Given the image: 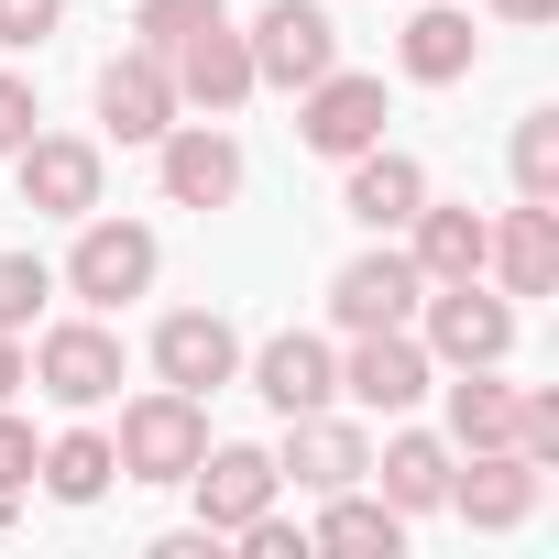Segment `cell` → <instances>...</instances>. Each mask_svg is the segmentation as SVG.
Segmentation results:
<instances>
[{"mask_svg":"<svg viewBox=\"0 0 559 559\" xmlns=\"http://www.w3.org/2000/svg\"><path fill=\"white\" fill-rule=\"evenodd\" d=\"M154 274H165V241H154L143 219H110V209H88V219H78V252L56 263V286H67L78 308L121 319L132 297H154Z\"/></svg>","mask_w":559,"mask_h":559,"instance_id":"1","label":"cell"},{"mask_svg":"<svg viewBox=\"0 0 559 559\" xmlns=\"http://www.w3.org/2000/svg\"><path fill=\"white\" fill-rule=\"evenodd\" d=\"M406 330L428 341V362L472 373V362H504V352H515V297L483 286V274H461V286H428V297H417Z\"/></svg>","mask_w":559,"mask_h":559,"instance_id":"2","label":"cell"},{"mask_svg":"<svg viewBox=\"0 0 559 559\" xmlns=\"http://www.w3.org/2000/svg\"><path fill=\"white\" fill-rule=\"evenodd\" d=\"M110 450H121V483H187L198 450H209V395H176V384L132 395L121 428H110Z\"/></svg>","mask_w":559,"mask_h":559,"instance_id":"3","label":"cell"},{"mask_svg":"<svg viewBox=\"0 0 559 559\" xmlns=\"http://www.w3.org/2000/svg\"><path fill=\"white\" fill-rule=\"evenodd\" d=\"M23 373L56 395V406H110L121 395V330L99 319V308H78V319H56V330H34V352H23Z\"/></svg>","mask_w":559,"mask_h":559,"instance_id":"4","label":"cell"},{"mask_svg":"<svg viewBox=\"0 0 559 559\" xmlns=\"http://www.w3.org/2000/svg\"><path fill=\"white\" fill-rule=\"evenodd\" d=\"M241 45H252V88H286V99L341 67V23L319 12V0H263V12L241 23Z\"/></svg>","mask_w":559,"mask_h":559,"instance_id":"5","label":"cell"},{"mask_svg":"<svg viewBox=\"0 0 559 559\" xmlns=\"http://www.w3.org/2000/svg\"><path fill=\"white\" fill-rule=\"evenodd\" d=\"M384 121H395V99H384V78H362V67H330V78L297 88V143L330 154V165H352L362 143H384Z\"/></svg>","mask_w":559,"mask_h":559,"instance_id":"6","label":"cell"},{"mask_svg":"<svg viewBox=\"0 0 559 559\" xmlns=\"http://www.w3.org/2000/svg\"><path fill=\"white\" fill-rule=\"evenodd\" d=\"M12 176H23V209H34V219H88V209H110V154H99L88 132H34V143L12 154Z\"/></svg>","mask_w":559,"mask_h":559,"instance_id":"7","label":"cell"},{"mask_svg":"<svg viewBox=\"0 0 559 559\" xmlns=\"http://www.w3.org/2000/svg\"><path fill=\"white\" fill-rule=\"evenodd\" d=\"M428 384H439V362H428L417 330H352V352H341V395H352L362 417H417Z\"/></svg>","mask_w":559,"mask_h":559,"instance_id":"8","label":"cell"},{"mask_svg":"<svg viewBox=\"0 0 559 559\" xmlns=\"http://www.w3.org/2000/svg\"><path fill=\"white\" fill-rule=\"evenodd\" d=\"M537 493H548V461H526V450H461V461H450V515H461L472 537L526 526Z\"/></svg>","mask_w":559,"mask_h":559,"instance_id":"9","label":"cell"},{"mask_svg":"<svg viewBox=\"0 0 559 559\" xmlns=\"http://www.w3.org/2000/svg\"><path fill=\"white\" fill-rule=\"evenodd\" d=\"M187 493H198V526L209 537H241L274 493H286V472H274V450H252V439H209L198 472H187Z\"/></svg>","mask_w":559,"mask_h":559,"instance_id":"10","label":"cell"},{"mask_svg":"<svg viewBox=\"0 0 559 559\" xmlns=\"http://www.w3.org/2000/svg\"><path fill=\"white\" fill-rule=\"evenodd\" d=\"M154 176H165L176 209H230L252 165H241V143H230L219 121H187V110H176V121L154 132Z\"/></svg>","mask_w":559,"mask_h":559,"instance_id":"11","label":"cell"},{"mask_svg":"<svg viewBox=\"0 0 559 559\" xmlns=\"http://www.w3.org/2000/svg\"><path fill=\"white\" fill-rule=\"evenodd\" d=\"M274 472H286L297 493H352V483L373 472V428L341 417V406H308V417H286V450H274Z\"/></svg>","mask_w":559,"mask_h":559,"instance_id":"12","label":"cell"},{"mask_svg":"<svg viewBox=\"0 0 559 559\" xmlns=\"http://www.w3.org/2000/svg\"><path fill=\"white\" fill-rule=\"evenodd\" d=\"M165 78H176V110L230 121V110L252 99V45H241V23L219 12V23H198L187 45H165Z\"/></svg>","mask_w":559,"mask_h":559,"instance_id":"13","label":"cell"},{"mask_svg":"<svg viewBox=\"0 0 559 559\" xmlns=\"http://www.w3.org/2000/svg\"><path fill=\"white\" fill-rule=\"evenodd\" d=\"M417 297H428V274L406 263V241H373V252H352V263L330 274V319H341V330H406Z\"/></svg>","mask_w":559,"mask_h":559,"instance_id":"14","label":"cell"},{"mask_svg":"<svg viewBox=\"0 0 559 559\" xmlns=\"http://www.w3.org/2000/svg\"><path fill=\"white\" fill-rule=\"evenodd\" d=\"M241 384L274 406V417H308V406H341V352L319 330H274L263 352H241Z\"/></svg>","mask_w":559,"mask_h":559,"instance_id":"15","label":"cell"},{"mask_svg":"<svg viewBox=\"0 0 559 559\" xmlns=\"http://www.w3.org/2000/svg\"><path fill=\"white\" fill-rule=\"evenodd\" d=\"M154 384H176V395H219V384H241V330H230L219 308H176V319H154Z\"/></svg>","mask_w":559,"mask_h":559,"instance_id":"16","label":"cell"},{"mask_svg":"<svg viewBox=\"0 0 559 559\" xmlns=\"http://www.w3.org/2000/svg\"><path fill=\"white\" fill-rule=\"evenodd\" d=\"M176 121V78H165V56L154 45H121L110 67H99V132L110 143H154Z\"/></svg>","mask_w":559,"mask_h":559,"instance_id":"17","label":"cell"},{"mask_svg":"<svg viewBox=\"0 0 559 559\" xmlns=\"http://www.w3.org/2000/svg\"><path fill=\"white\" fill-rule=\"evenodd\" d=\"M417 198H428V165H417V154H395V143H362V154L341 165V209H352L373 241H395V230L417 219Z\"/></svg>","mask_w":559,"mask_h":559,"instance_id":"18","label":"cell"},{"mask_svg":"<svg viewBox=\"0 0 559 559\" xmlns=\"http://www.w3.org/2000/svg\"><path fill=\"white\" fill-rule=\"evenodd\" d=\"M395 241H406V263L428 274V286H461V274H483V252H493V219H483L472 198H461V209H450V198H417V219H406Z\"/></svg>","mask_w":559,"mask_h":559,"instance_id":"19","label":"cell"},{"mask_svg":"<svg viewBox=\"0 0 559 559\" xmlns=\"http://www.w3.org/2000/svg\"><path fill=\"white\" fill-rule=\"evenodd\" d=\"M384 428H395V439L373 450V472H362V483H384V504H395V515H439V504H450V461H461V450H450L439 428H406V417H384Z\"/></svg>","mask_w":559,"mask_h":559,"instance_id":"20","label":"cell"},{"mask_svg":"<svg viewBox=\"0 0 559 559\" xmlns=\"http://www.w3.org/2000/svg\"><path fill=\"white\" fill-rule=\"evenodd\" d=\"M483 286H504V297H548V286H559V209L515 198V209L493 219V252H483Z\"/></svg>","mask_w":559,"mask_h":559,"instance_id":"21","label":"cell"},{"mask_svg":"<svg viewBox=\"0 0 559 559\" xmlns=\"http://www.w3.org/2000/svg\"><path fill=\"white\" fill-rule=\"evenodd\" d=\"M395 67H406L417 88H461V78L483 67V34H472V12H461V0H428V12L395 34Z\"/></svg>","mask_w":559,"mask_h":559,"instance_id":"22","label":"cell"},{"mask_svg":"<svg viewBox=\"0 0 559 559\" xmlns=\"http://www.w3.org/2000/svg\"><path fill=\"white\" fill-rule=\"evenodd\" d=\"M439 395H450V428H439L450 450H515V384H504V362H472Z\"/></svg>","mask_w":559,"mask_h":559,"instance_id":"23","label":"cell"},{"mask_svg":"<svg viewBox=\"0 0 559 559\" xmlns=\"http://www.w3.org/2000/svg\"><path fill=\"white\" fill-rule=\"evenodd\" d=\"M308 548H330V559H395L406 548V515L384 504V493H319V526H308Z\"/></svg>","mask_w":559,"mask_h":559,"instance_id":"24","label":"cell"},{"mask_svg":"<svg viewBox=\"0 0 559 559\" xmlns=\"http://www.w3.org/2000/svg\"><path fill=\"white\" fill-rule=\"evenodd\" d=\"M34 483H45L56 504H99V493L121 483V450H110V428H67V439H45Z\"/></svg>","mask_w":559,"mask_h":559,"instance_id":"25","label":"cell"},{"mask_svg":"<svg viewBox=\"0 0 559 559\" xmlns=\"http://www.w3.org/2000/svg\"><path fill=\"white\" fill-rule=\"evenodd\" d=\"M504 165H515V198L559 209V110H526V121H515V143H504Z\"/></svg>","mask_w":559,"mask_h":559,"instance_id":"26","label":"cell"},{"mask_svg":"<svg viewBox=\"0 0 559 559\" xmlns=\"http://www.w3.org/2000/svg\"><path fill=\"white\" fill-rule=\"evenodd\" d=\"M56 297V263L45 252H0V330H34Z\"/></svg>","mask_w":559,"mask_h":559,"instance_id":"27","label":"cell"},{"mask_svg":"<svg viewBox=\"0 0 559 559\" xmlns=\"http://www.w3.org/2000/svg\"><path fill=\"white\" fill-rule=\"evenodd\" d=\"M219 12H230V0H143V12H132V45L165 56V45H187L198 23H219Z\"/></svg>","mask_w":559,"mask_h":559,"instance_id":"28","label":"cell"},{"mask_svg":"<svg viewBox=\"0 0 559 559\" xmlns=\"http://www.w3.org/2000/svg\"><path fill=\"white\" fill-rule=\"evenodd\" d=\"M67 34V0H0V56H34Z\"/></svg>","mask_w":559,"mask_h":559,"instance_id":"29","label":"cell"},{"mask_svg":"<svg viewBox=\"0 0 559 559\" xmlns=\"http://www.w3.org/2000/svg\"><path fill=\"white\" fill-rule=\"evenodd\" d=\"M34 132H45V99H34V78H23V67H0V165H12Z\"/></svg>","mask_w":559,"mask_h":559,"instance_id":"30","label":"cell"},{"mask_svg":"<svg viewBox=\"0 0 559 559\" xmlns=\"http://www.w3.org/2000/svg\"><path fill=\"white\" fill-rule=\"evenodd\" d=\"M34 461H45V439H34V417H12V406H0V493H34Z\"/></svg>","mask_w":559,"mask_h":559,"instance_id":"31","label":"cell"},{"mask_svg":"<svg viewBox=\"0 0 559 559\" xmlns=\"http://www.w3.org/2000/svg\"><path fill=\"white\" fill-rule=\"evenodd\" d=\"M241 548H252V559H308V526H286V515L263 504V515L241 526Z\"/></svg>","mask_w":559,"mask_h":559,"instance_id":"32","label":"cell"},{"mask_svg":"<svg viewBox=\"0 0 559 559\" xmlns=\"http://www.w3.org/2000/svg\"><path fill=\"white\" fill-rule=\"evenodd\" d=\"M23 384H34V373H23V330H0V406H12Z\"/></svg>","mask_w":559,"mask_h":559,"instance_id":"33","label":"cell"},{"mask_svg":"<svg viewBox=\"0 0 559 559\" xmlns=\"http://www.w3.org/2000/svg\"><path fill=\"white\" fill-rule=\"evenodd\" d=\"M493 12H504V23H548V12H559V0H493Z\"/></svg>","mask_w":559,"mask_h":559,"instance_id":"34","label":"cell"},{"mask_svg":"<svg viewBox=\"0 0 559 559\" xmlns=\"http://www.w3.org/2000/svg\"><path fill=\"white\" fill-rule=\"evenodd\" d=\"M0 526H12V493H0Z\"/></svg>","mask_w":559,"mask_h":559,"instance_id":"35","label":"cell"}]
</instances>
